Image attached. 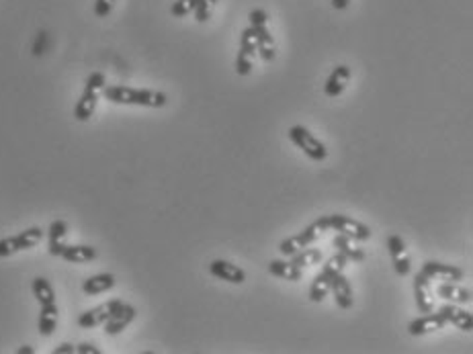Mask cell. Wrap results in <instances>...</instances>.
I'll use <instances>...</instances> for the list:
<instances>
[{
  "instance_id": "cell-1",
  "label": "cell",
  "mask_w": 473,
  "mask_h": 354,
  "mask_svg": "<svg viewBox=\"0 0 473 354\" xmlns=\"http://www.w3.org/2000/svg\"><path fill=\"white\" fill-rule=\"evenodd\" d=\"M103 97L115 105H136V107H150V109H162L166 105V95L160 90L150 88H132V86H105Z\"/></svg>"
},
{
  "instance_id": "cell-2",
  "label": "cell",
  "mask_w": 473,
  "mask_h": 354,
  "mask_svg": "<svg viewBox=\"0 0 473 354\" xmlns=\"http://www.w3.org/2000/svg\"><path fill=\"white\" fill-rule=\"evenodd\" d=\"M314 225L320 230V232H324V230H334V232L342 234V236H349L353 242H367V240L371 237V234H373L369 225L356 221L353 217L340 216V213L320 217V219H315Z\"/></svg>"
},
{
  "instance_id": "cell-3",
  "label": "cell",
  "mask_w": 473,
  "mask_h": 354,
  "mask_svg": "<svg viewBox=\"0 0 473 354\" xmlns=\"http://www.w3.org/2000/svg\"><path fill=\"white\" fill-rule=\"evenodd\" d=\"M287 136H289V139L296 143L299 150H303V154L310 158V160L322 162V160L328 158V150H326L324 141H320V139L315 138L308 127H303V125H293V127H289Z\"/></svg>"
},
{
  "instance_id": "cell-4",
  "label": "cell",
  "mask_w": 473,
  "mask_h": 354,
  "mask_svg": "<svg viewBox=\"0 0 473 354\" xmlns=\"http://www.w3.org/2000/svg\"><path fill=\"white\" fill-rule=\"evenodd\" d=\"M41 240H43V230L37 225L21 232L17 236L2 237L0 240V258H8V256L17 254L21 250H31L40 244Z\"/></svg>"
},
{
  "instance_id": "cell-5",
  "label": "cell",
  "mask_w": 473,
  "mask_h": 354,
  "mask_svg": "<svg viewBox=\"0 0 473 354\" xmlns=\"http://www.w3.org/2000/svg\"><path fill=\"white\" fill-rule=\"evenodd\" d=\"M322 271L330 276V291L334 293L336 305H338L340 309H351L353 303H355V297H353V287H351L349 278L344 276L342 271H336L330 262H326Z\"/></svg>"
},
{
  "instance_id": "cell-6",
  "label": "cell",
  "mask_w": 473,
  "mask_h": 354,
  "mask_svg": "<svg viewBox=\"0 0 473 354\" xmlns=\"http://www.w3.org/2000/svg\"><path fill=\"white\" fill-rule=\"evenodd\" d=\"M123 303L125 301H121V299H111V301H107V303H103L99 307H93V309H88V312H84V314L78 315V326L80 328H84V330H90V328H97V326H103L111 315L115 314L117 309L123 307Z\"/></svg>"
},
{
  "instance_id": "cell-7",
  "label": "cell",
  "mask_w": 473,
  "mask_h": 354,
  "mask_svg": "<svg viewBox=\"0 0 473 354\" xmlns=\"http://www.w3.org/2000/svg\"><path fill=\"white\" fill-rule=\"evenodd\" d=\"M317 237H320V230H317L314 223H312V225H308L303 232H299V234H296V236L285 237V240L279 244V252H281L283 256H287V258H291V256L297 254L299 250H303V248L312 246Z\"/></svg>"
},
{
  "instance_id": "cell-8",
  "label": "cell",
  "mask_w": 473,
  "mask_h": 354,
  "mask_svg": "<svg viewBox=\"0 0 473 354\" xmlns=\"http://www.w3.org/2000/svg\"><path fill=\"white\" fill-rule=\"evenodd\" d=\"M431 281H433V278L426 276L424 273H418V275L414 276V297L420 314H428V312H433L434 307L433 283H431Z\"/></svg>"
},
{
  "instance_id": "cell-9",
  "label": "cell",
  "mask_w": 473,
  "mask_h": 354,
  "mask_svg": "<svg viewBox=\"0 0 473 354\" xmlns=\"http://www.w3.org/2000/svg\"><path fill=\"white\" fill-rule=\"evenodd\" d=\"M447 326V319L443 317V315L433 314V312H428V314L420 315V317H416L410 321V326H408V332L412 336H424V334H431V332H436V330H443Z\"/></svg>"
},
{
  "instance_id": "cell-10",
  "label": "cell",
  "mask_w": 473,
  "mask_h": 354,
  "mask_svg": "<svg viewBox=\"0 0 473 354\" xmlns=\"http://www.w3.org/2000/svg\"><path fill=\"white\" fill-rule=\"evenodd\" d=\"M209 273L216 278H221V281L232 283V285H242L246 281V273L238 264H232V262L221 260V258H217L209 264Z\"/></svg>"
},
{
  "instance_id": "cell-11",
  "label": "cell",
  "mask_w": 473,
  "mask_h": 354,
  "mask_svg": "<svg viewBox=\"0 0 473 354\" xmlns=\"http://www.w3.org/2000/svg\"><path fill=\"white\" fill-rule=\"evenodd\" d=\"M136 315H138V312H136V307L134 305H127V303H123V307L121 309H117L115 314L111 315L103 326H105V334L107 336H117L121 334L134 319H136Z\"/></svg>"
},
{
  "instance_id": "cell-12",
  "label": "cell",
  "mask_w": 473,
  "mask_h": 354,
  "mask_svg": "<svg viewBox=\"0 0 473 354\" xmlns=\"http://www.w3.org/2000/svg\"><path fill=\"white\" fill-rule=\"evenodd\" d=\"M351 76H353V72H351L349 66H344V64L336 66L334 70H332V74H330L328 80H326V84H324V93H326V97H330V99L340 97V95L344 93V88H346V84H349Z\"/></svg>"
},
{
  "instance_id": "cell-13",
  "label": "cell",
  "mask_w": 473,
  "mask_h": 354,
  "mask_svg": "<svg viewBox=\"0 0 473 354\" xmlns=\"http://www.w3.org/2000/svg\"><path fill=\"white\" fill-rule=\"evenodd\" d=\"M438 314L443 315L447 319V324H453L455 328H459L461 332H473V315L461 307H457L453 303H445Z\"/></svg>"
},
{
  "instance_id": "cell-14",
  "label": "cell",
  "mask_w": 473,
  "mask_h": 354,
  "mask_svg": "<svg viewBox=\"0 0 473 354\" xmlns=\"http://www.w3.org/2000/svg\"><path fill=\"white\" fill-rule=\"evenodd\" d=\"M436 295L440 299H447L451 303H459V305H465V303H472L473 293L472 289L467 287H461V285H455L453 281H445L436 287Z\"/></svg>"
},
{
  "instance_id": "cell-15",
  "label": "cell",
  "mask_w": 473,
  "mask_h": 354,
  "mask_svg": "<svg viewBox=\"0 0 473 354\" xmlns=\"http://www.w3.org/2000/svg\"><path fill=\"white\" fill-rule=\"evenodd\" d=\"M420 273H424L426 276H440V278H445V281H461L463 278V271L461 269H457L453 264H443V262H438V260H426L424 264H422V269H420Z\"/></svg>"
},
{
  "instance_id": "cell-16",
  "label": "cell",
  "mask_w": 473,
  "mask_h": 354,
  "mask_svg": "<svg viewBox=\"0 0 473 354\" xmlns=\"http://www.w3.org/2000/svg\"><path fill=\"white\" fill-rule=\"evenodd\" d=\"M97 248L93 246H66L62 248L58 258H64L66 262H72V264H84V262H93L97 260Z\"/></svg>"
},
{
  "instance_id": "cell-17",
  "label": "cell",
  "mask_w": 473,
  "mask_h": 354,
  "mask_svg": "<svg viewBox=\"0 0 473 354\" xmlns=\"http://www.w3.org/2000/svg\"><path fill=\"white\" fill-rule=\"evenodd\" d=\"M97 105H99V93L90 90V88H84V93L80 95L78 102L74 107V117L78 119V121H88L95 115Z\"/></svg>"
},
{
  "instance_id": "cell-18",
  "label": "cell",
  "mask_w": 473,
  "mask_h": 354,
  "mask_svg": "<svg viewBox=\"0 0 473 354\" xmlns=\"http://www.w3.org/2000/svg\"><path fill=\"white\" fill-rule=\"evenodd\" d=\"M115 276L111 273H103V275L88 276L84 283H82V291L86 295H100V293H107L115 287Z\"/></svg>"
},
{
  "instance_id": "cell-19",
  "label": "cell",
  "mask_w": 473,
  "mask_h": 354,
  "mask_svg": "<svg viewBox=\"0 0 473 354\" xmlns=\"http://www.w3.org/2000/svg\"><path fill=\"white\" fill-rule=\"evenodd\" d=\"M58 305L56 303H49V305H41L40 321H37V330L41 336H52L58 328Z\"/></svg>"
},
{
  "instance_id": "cell-20",
  "label": "cell",
  "mask_w": 473,
  "mask_h": 354,
  "mask_svg": "<svg viewBox=\"0 0 473 354\" xmlns=\"http://www.w3.org/2000/svg\"><path fill=\"white\" fill-rule=\"evenodd\" d=\"M68 236V223L64 219H56L49 223L47 237H49V254L59 256L64 248V237Z\"/></svg>"
},
{
  "instance_id": "cell-21",
  "label": "cell",
  "mask_w": 473,
  "mask_h": 354,
  "mask_svg": "<svg viewBox=\"0 0 473 354\" xmlns=\"http://www.w3.org/2000/svg\"><path fill=\"white\" fill-rule=\"evenodd\" d=\"M269 273L279 278H285V281H299L303 271L297 269L291 260H271L269 262Z\"/></svg>"
},
{
  "instance_id": "cell-22",
  "label": "cell",
  "mask_w": 473,
  "mask_h": 354,
  "mask_svg": "<svg viewBox=\"0 0 473 354\" xmlns=\"http://www.w3.org/2000/svg\"><path fill=\"white\" fill-rule=\"evenodd\" d=\"M332 246L336 248V252H342V254L346 256L349 260H353V262H363V260H365V252H363L361 248H355V246H353V240L349 236L338 234V236L332 240Z\"/></svg>"
},
{
  "instance_id": "cell-23",
  "label": "cell",
  "mask_w": 473,
  "mask_h": 354,
  "mask_svg": "<svg viewBox=\"0 0 473 354\" xmlns=\"http://www.w3.org/2000/svg\"><path fill=\"white\" fill-rule=\"evenodd\" d=\"M31 289H33V295L40 301V305H49V303H56V293H54V287L49 285L47 278L37 276L33 278L31 283Z\"/></svg>"
},
{
  "instance_id": "cell-24",
  "label": "cell",
  "mask_w": 473,
  "mask_h": 354,
  "mask_svg": "<svg viewBox=\"0 0 473 354\" xmlns=\"http://www.w3.org/2000/svg\"><path fill=\"white\" fill-rule=\"evenodd\" d=\"M328 293H330V276L322 271V273H317V275L314 276V281H312L310 299H312L314 303H320V301H324V299L328 297Z\"/></svg>"
},
{
  "instance_id": "cell-25",
  "label": "cell",
  "mask_w": 473,
  "mask_h": 354,
  "mask_svg": "<svg viewBox=\"0 0 473 354\" xmlns=\"http://www.w3.org/2000/svg\"><path fill=\"white\" fill-rule=\"evenodd\" d=\"M322 250H317V248H303V250H299L297 254L291 256V262L296 264L297 269H305V266H314V264H320L322 262Z\"/></svg>"
},
{
  "instance_id": "cell-26",
  "label": "cell",
  "mask_w": 473,
  "mask_h": 354,
  "mask_svg": "<svg viewBox=\"0 0 473 354\" xmlns=\"http://www.w3.org/2000/svg\"><path fill=\"white\" fill-rule=\"evenodd\" d=\"M238 54H242V56H246V58H255V54H257V41H255V35H252V29H250V27L242 31V37H240V52H238Z\"/></svg>"
},
{
  "instance_id": "cell-27",
  "label": "cell",
  "mask_w": 473,
  "mask_h": 354,
  "mask_svg": "<svg viewBox=\"0 0 473 354\" xmlns=\"http://www.w3.org/2000/svg\"><path fill=\"white\" fill-rule=\"evenodd\" d=\"M199 4V0H177V2H173V6H170V13H173V17H187L189 13H193L195 11V6Z\"/></svg>"
},
{
  "instance_id": "cell-28",
  "label": "cell",
  "mask_w": 473,
  "mask_h": 354,
  "mask_svg": "<svg viewBox=\"0 0 473 354\" xmlns=\"http://www.w3.org/2000/svg\"><path fill=\"white\" fill-rule=\"evenodd\" d=\"M387 250L392 254V260L402 258V256H408L406 254V242H404V237L397 236V234H392V236L387 237Z\"/></svg>"
},
{
  "instance_id": "cell-29",
  "label": "cell",
  "mask_w": 473,
  "mask_h": 354,
  "mask_svg": "<svg viewBox=\"0 0 473 354\" xmlns=\"http://www.w3.org/2000/svg\"><path fill=\"white\" fill-rule=\"evenodd\" d=\"M250 29H252V35H255L257 45H273V35L267 29V25L264 27H250Z\"/></svg>"
},
{
  "instance_id": "cell-30",
  "label": "cell",
  "mask_w": 473,
  "mask_h": 354,
  "mask_svg": "<svg viewBox=\"0 0 473 354\" xmlns=\"http://www.w3.org/2000/svg\"><path fill=\"white\" fill-rule=\"evenodd\" d=\"M107 84H105V74L103 72H93L88 78H86V84H84V88H90V90H103Z\"/></svg>"
},
{
  "instance_id": "cell-31",
  "label": "cell",
  "mask_w": 473,
  "mask_h": 354,
  "mask_svg": "<svg viewBox=\"0 0 473 354\" xmlns=\"http://www.w3.org/2000/svg\"><path fill=\"white\" fill-rule=\"evenodd\" d=\"M250 72H252V58H246V56L238 54V58H236L238 76H248Z\"/></svg>"
},
{
  "instance_id": "cell-32",
  "label": "cell",
  "mask_w": 473,
  "mask_h": 354,
  "mask_svg": "<svg viewBox=\"0 0 473 354\" xmlns=\"http://www.w3.org/2000/svg\"><path fill=\"white\" fill-rule=\"evenodd\" d=\"M193 13H195L199 23H205V20H209V17H211V4L207 0H199V4L195 6Z\"/></svg>"
},
{
  "instance_id": "cell-33",
  "label": "cell",
  "mask_w": 473,
  "mask_h": 354,
  "mask_svg": "<svg viewBox=\"0 0 473 354\" xmlns=\"http://www.w3.org/2000/svg\"><path fill=\"white\" fill-rule=\"evenodd\" d=\"M113 4H115V0H95V15L100 19L109 17L113 11Z\"/></svg>"
},
{
  "instance_id": "cell-34",
  "label": "cell",
  "mask_w": 473,
  "mask_h": 354,
  "mask_svg": "<svg viewBox=\"0 0 473 354\" xmlns=\"http://www.w3.org/2000/svg\"><path fill=\"white\" fill-rule=\"evenodd\" d=\"M248 19H250V27H264L269 23V15L262 8H255V11H250Z\"/></svg>"
},
{
  "instance_id": "cell-35",
  "label": "cell",
  "mask_w": 473,
  "mask_h": 354,
  "mask_svg": "<svg viewBox=\"0 0 473 354\" xmlns=\"http://www.w3.org/2000/svg\"><path fill=\"white\" fill-rule=\"evenodd\" d=\"M257 54L262 61H273L276 58V52L273 45H257Z\"/></svg>"
},
{
  "instance_id": "cell-36",
  "label": "cell",
  "mask_w": 473,
  "mask_h": 354,
  "mask_svg": "<svg viewBox=\"0 0 473 354\" xmlns=\"http://www.w3.org/2000/svg\"><path fill=\"white\" fill-rule=\"evenodd\" d=\"M328 262H330V264L334 266L336 271H342V273H344V269L349 266V262H351V260H349L346 256L342 254V252H336V254L332 256V258H330Z\"/></svg>"
},
{
  "instance_id": "cell-37",
  "label": "cell",
  "mask_w": 473,
  "mask_h": 354,
  "mask_svg": "<svg viewBox=\"0 0 473 354\" xmlns=\"http://www.w3.org/2000/svg\"><path fill=\"white\" fill-rule=\"evenodd\" d=\"M76 353L78 354H100V348H97L95 344H88V342H82L76 346Z\"/></svg>"
},
{
  "instance_id": "cell-38",
  "label": "cell",
  "mask_w": 473,
  "mask_h": 354,
  "mask_svg": "<svg viewBox=\"0 0 473 354\" xmlns=\"http://www.w3.org/2000/svg\"><path fill=\"white\" fill-rule=\"evenodd\" d=\"M76 353V346L74 344H68V342H64V344H59L54 348V354H74Z\"/></svg>"
},
{
  "instance_id": "cell-39",
  "label": "cell",
  "mask_w": 473,
  "mask_h": 354,
  "mask_svg": "<svg viewBox=\"0 0 473 354\" xmlns=\"http://www.w3.org/2000/svg\"><path fill=\"white\" fill-rule=\"evenodd\" d=\"M45 40H47V33H40V40H37V43H35V47H33V54H35V56H41V54H43Z\"/></svg>"
},
{
  "instance_id": "cell-40",
  "label": "cell",
  "mask_w": 473,
  "mask_h": 354,
  "mask_svg": "<svg viewBox=\"0 0 473 354\" xmlns=\"http://www.w3.org/2000/svg\"><path fill=\"white\" fill-rule=\"evenodd\" d=\"M349 2L351 0H332V6H334L336 11H344L349 6Z\"/></svg>"
},
{
  "instance_id": "cell-41",
  "label": "cell",
  "mask_w": 473,
  "mask_h": 354,
  "mask_svg": "<svg viewBox=\"0 0 473 354\" xmlns=\"http://www.w3.org/2000/svg\"><path fill=\"white\" fill-rule=\"evenodd\" d=\"M35 353V348H31V346H21L17 354H33Z\"/></svg>"
},
{
  "instance_id": "cell-42",
  "label": "cell",
  "mask_w": 473,
  "mask_h": 354,
  "mask_svg": "<svg viewBox=\"0 0 473 354\" xmlns=\"http://www.w3.org/2000/svg\"><path fill=\"white\" fill-rule=\"evenodd\" d=\"M207 2H209V4H214V2H217V0H207Z\"/></svg>"
}]
</instances>
